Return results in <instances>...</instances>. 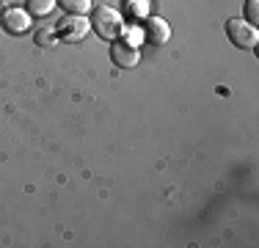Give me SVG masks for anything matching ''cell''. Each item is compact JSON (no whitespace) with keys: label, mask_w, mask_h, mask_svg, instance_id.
Returning <instances> with one entry per match:
<instances>
[{"label":"cell","mask_w":259,"mask_h":248,"mask_svg":"<svg viewBox=\"0 0 259 248\" xmlns=\"http://www.w3.org/2000/svg\"><path fill=\"white\" fill-rule=\"evenodd\" d=\"M91 30H94L100 39L105 42H113L121 36V30H124V17H121V11L110 9V6H97V9H91Z\"/></svg>","instance_id":"6da1fadb"},{"label":"cell","mask_w":259,"mask_h":248,"mask_svg":"<svg viewBox=\"0 0 259 248\" xmlns=\"http://www.w3.org/2000/svg\"><path fill=\"white\" fill-rule=\"evenodd\" d=\"M91 30L89 14H64L55 22V36L64 42H83Z\"/></svg>","instance_id":"7a4b0ae2"},{"label":"cell","mask_w":259,"mask_h":248,"mask_svg":"<svg viewBox=\"0 0 259 248\" xmlns=\"http://www.w3.org/2000/svg\"><path fill=\"white\" fill-rule=\"evenodd\" d=\"M226 36H229V42L234 47H240V50H254L259 45L256 25L245 22L243 17H232V20H226Z\"/></svg>","instance_id":"3957f363"},{"label":"cell","mask_w":259,"mask_h":248,"mask_svg":"<svg viewBox=\"0 0 259 248\" xmlns=\"http://www.w3.org/2000/svg\"><path fill=\"white\" fill-rule=\"evenodd\" d=\"M0 25H3L6 33L22 36L33 28V17H30L28 9H22V6H9V9L0 11Z\"/></svg>","instance_id":"277c9868"},{"label":"cell","mask_w":259,"mask_h":248,"mask_svg":"<svg viewBox=\"0 0 259 248\" xmlns=\"http://www.w3.org/2000/svg\"><path fill=\"white\" fill-rule=\"evenodd\" d=\"M110 61L119 69H133V66L141 64V50L127 45V42H121V39H113L110 42Z\"/></svg>","instance_id":"5b68a950"},{"label":"cell","mask_w":259,"mask_h":248,"mask_svg":"<svg viewBox=\"0 0 259 248\" xmlns=\"http://www.w3.org/2000/svg\"><path fill=\"white\" fill-rule=\"evenodd\" d=\"M141 28H144V42H149V45H165V42L171 39V25L157 14L155 17L149 14Z\"/></svg>","instance_id":"8992f818"},{"label":"cell","mask_w":259,"mask_h":248,"mask_svg":"<svg viewBox=\"0 0 259 248\" xmlns=\"http://www.w3.org/2000/svg\"><path fill=\"white\" fill-rule=\"evenodd\" d=\"M121 11L127 20H146L152 11V0H121Z\"/></svg>","instance_id":"52a82bcc"},{"label":"cell","mask_w":259,"mask_h":248,"mask_svg":"<svg viewBox=\"0 0 259 248\" xmlns=\"http://www.w3.org/2000/svg\"><path fill=\"white\" fill-rule=\"evenodd\" d=\"M58 6V0H25V9H28V14L30 17H47L50 11Z\"/></svg>","instance_id":"ba28073f"},{"label":"cell","mask_w":259,"mask_h":248,"mask_svg":"<svg viewBox=\"0 0 259 248\" xmlns=\"http://www.w3.org/2000/svg\"><path fill=\"white\" fill-rule=\"evenodd\" d=\"M58 6L64 9V14H89L94 9L91 0H58Z\"/></svg>","instance_id":"9c48e42d"},{"label":"cell","mask_w":259,"mask_h":248,"mask_svg":"<svg viewBox=\"0 0 259 248\" xmlns=\"http://www.w3.org/2000/svg\"><path fill=\"white\" fill-rule=\"evenodd\" d=\"M121 36H124L121 42H127V45H133V47H141V42H144V28H141V25H124Z\"/></svg>","instance_id":"30bf717a"},{"label":"cell","mask_w":259,"mask_h":248,"mask_svg":"<svg viewBox=\"0 0 259 248\" xmlns=\"http://www.w3.org/2000/svg\"><path fill=\"white\" fill-rule=\"evenodd\" d=\"M33 39H36V45H39V47H53V42L58 39V36H55V28H39Z\"/></svg>","instance_id":"8fae6325"},{"label":"cell","mask_w":259,"mask_h":248,"mask_svg":"<svg viewBox=\"0 0 259 248\" xmlns=\"http://www.w3.org/2000/svg\"><path fill=\"white\" fill-rule=\"evenodd\" d=\"M243 20L256 25L259 22V0H245V9H243Z\"/></svg>","instance_id":"7c38bea8"},{"label":"cell","mask_w":259,"mask_h":248,"mask_svg":"<svg viewBox=\"0 0 259 248\" xmlns=\"http://www.w3.org/2000/svg\"><path fill=\"white\" fill-rule=\"evenodd\" d=\"M0 11H3V6H0Z\"/></svg>","instance_id":"4fadbf2b"}]
</instances>
